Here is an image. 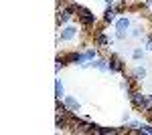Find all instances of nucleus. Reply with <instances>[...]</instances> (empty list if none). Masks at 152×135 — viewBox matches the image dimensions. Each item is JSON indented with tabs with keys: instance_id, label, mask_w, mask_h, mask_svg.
<instances>
[{
	"instance_id": "f257e3e1",
	"label": "nucleus",
	"mask_w": 152,
	"mask_h": 135,
	"mask_svg": "<svg viewBox=\"0 0 152 135\" xmlns=\"http://www.w3.org/2000/svg\"><path fill=\"white\" fill-rule=\"evenodd\" d=\"M75 12H79L77 16H79V20H81L83 26H91L95 22V16L91 14V10H87V8H83L79 4H75Z\"/></svg>"
},
{
	"instance_id": "f03ea898",
	"label": "nucleus",
	"mask_w": 152,
	"mask_h": 135,
	"mask_svg": "<svg viewBox=\"0 0 152 135\" xmlns=\"http://www.w3.org/2000/svg\"><path fill=\"white\" fill-rule=\"evenodd\" d=\"M107 67H110V73H122L126 75V69H124V61L120 58L118 55H112L110 61H107Z\"/></svg>"
},
{
	"instance_id": "7ed1b4c3",
	"label": "nucleus",
	"mask_w": 152,
	"mask_h": 135,
	"mask_svg": "<svg viewBox=\"0 0 152 135\" xmlns=\"http://www.w3.org/2000/svg\"><path fill=\"white\" fill-rule=\"evenodd\" d=\"M146 97H148V95H144V93H140V91H134L128 99L132 101V107H134V109H140V113H142L144 105H146Z\"/></svg>"
},
{
	"instance_id": "20e7f679",
	"label": "nucleus",
	"mask_w": 152,
	"mask_h": 135,
	"mask_svg": "<svg viewBox=\"0 0 152 135\" xmlns=\"http://www.w3.org/2000/svg\"><path fill=\"white\" fill-rule=\"evenodd\" d=\"M73 12H75V4L73 6H67V8H61L59 14H57V20L59 22H67L71 16H73Z\"/></svg>"
},
{
	"instance_id": "39448f33",
	"label": "nucleus",
	"mask_w": 152,
	"mask_h": 135,
	"mask_svg": "<svg viewBox=\"0 0 152 135\" xmlns=\"http://www.w3.org/2000/svg\"><path fill=\"white\" fill-rule=\"evenodd\" d=\"M75 36H77V28H75V26H65V28L61 30V40H63V43L73 40Z\"/></svg>"
},
{
	"instance_id": "423d86ee",
	"label": "nucleus",
	"mask_w": 152,
	"mask_h": 135,
	"mask_svg": "<svg viewBox=\"0 0 152 135\" xmlns=\"http://www.w3.org/2000/svg\"><path fill=\"white\" fill-rule=\"evenodd\" d=\"M95 45L97 46H112L114 45V38L112 36H105V34H102V32H97V36H95Z\"/></svg>"
},
{
	"instance_id": "0eeeda50",
	"label": "nucleus",
	"mask_w": 152,
	"mask_h": 135,
	"mask_svg": "<svg viewBox=\"0 0 152 135\" xmlns=\"http://www.w3.org/2000/svg\"><path fill=\"white\" fill-rule=\"evenodd\" d=\"M63 103L67 105V109H69L71 113H77V111H79V103H77L75 97H63Z\"/></svg>"
},
{
	"instance_id": "6e6552de",
	"label": "nucleus",
	"mask_w": 152,
	"mask_h": 135,
	"mask_svg": "<svg viewBox=\"0 0 152 135\" xmlns=\"http://www.w3.org/2000/svg\"><path fill=\"white\" fill-rule=\"evenodd\" d=\"M116 14H118V10L114 8V6H107V10L104 12V22L105 24L114 22V20H116Z\"/></svg>"
},
{
	"instance_id": "1a4fd4ad",
	"label": "nucleus",
	"mask_w": 152,
	"mask_h": 135,
	"mask_svg": "<svg viewBox=\"0 0 152 135\" xmlns=\"http://www.w3.org/2000/svg\"><path fill=\"white\" fill-rule=\"evenodd\" d=\"M91 67L99 69L102 73H110V67H107V61L105 58H95V61H91Z\"/></svg>"
},
{
	"instance_id": "9d476101",
	"label": "nucleus",
	"mask_w": 152,
	"mask_h": 135,
	"mask_svg": "<svg viewBox=\"0 0 152 135\" xmlns=\"http://www.w3.org/2000/svg\"><path fill=\"white\" fill-rule=\"evenodd\" d=\"M130 75H132L136 81H144V79H146V69L138 65V67H134V71H132Z\"/></svg>"
},
{
	"instance_id": "9b49d317",
	"label": "nucleus",
	"mask_w": 152,
	"mask_h": 135,
	"mask_svg": "<svg viewBox=\"0 0 152 135\" xmlns=\"http://www.w3.org/2000/svg\"><path fill=\"white\" fill-rule=\"evenodd\" d=\"M116 28H118V30H128V28H130V18H126V16L118 18V20H116Z\"/></svg>"
},
{
	"instance_id": "f8f14e48",
	"label": "nucleus",
	"mask_w": 152,
	"mask_h": 135,
	"mask_svg": "<svg viewBox=\"0 0 152 135\" xmlns=\"http://www.w3.org/2000/svg\"><path fill=\"white\" fill-rule=\"evenodd\" d=\"M55 95H57V99H63L65 97V87H63V83L61 81H55Z\"/></svg>"
},
{
	"instance_id": "ddd939ff",
	"label": "nucleus",
	"mask_w": 152,
	"mask_h": 135,
	"mask_svg": "<svg viewBox=\"0 0 152 135\" xmlns=\"http://www.w3.org/2000/svg\"><path fill=\"white\" fill-rule=\"evenodd\" d=\"M142 32H144V30H142V26H134V28H132V32H130V36H132V38H138V36H142Z\"/></svg>"
},
{
	"instance_id": "4468645a",
	"label": "nucleus",
	"mask_w": 152,
	"mask_h": 135,
	"mask_svg": "<svg viewBox=\"0 0 152 135\" xmlns=\"http://www.w3.org/2000/svg\"><path fill=\"white\" fill-rule=\"evenodd\" d=\"M132 58H134V61H140V58H144V51H142V48H134Z\"/></svg>"
},
{
	"instance_id": "2eb2a0df",
	"label": "nucleus",
	"mask_w": 152,
	"mask_h": 135,
	"mask_svg": "<svg viewBox=\"0 0 152 135\" xmlns=\"http://www.w3.org/2000/svg\"><path fill=\"white\" fill-rule=\"evenodd\" d=\"M140 125H142L140 121H132L128 127H130V131H134V133H140Z\"/></svg>"
},
{
	"instance_id": "dca6fc26",
	"label": "nucleus",
	"mask_w": 152,
	"mask_h": 135,
	"mask_svg": "<svg viewBox=\"0 0 152 135\" xmlns=\"http://www.w3.org/2000/svg\"><path fill=\"white\" fill-rule=\"evenodd\" d=\"M140 133L152 135V125H150V123H142V125H140Z\"/></svg>"
},
{
	"instance_id": "f3484780",
	"label": "nucleus",
	"mask_w": 152,
	"mask_h": 135,
	"mask_svg": "<svg viewBox=\"0 0 152 135\" xmlns=\"http://www.w3.org/2000/svg\"><path fill=\"white\" fill-rule=\"evenodd\" d=\"M85 55H87L89 61H95V58H97V51H95V48H87V51H85Z\"/></svg>"
},
{
	"instance_id": "a211bd4d",
	"label": "nucleus",
	"mask_w": 152,
	"mask_h": 135,
	"mask_svg": "<svg viewBox=\"0 0 152 135\" xmlns=\"http://www.w3.org/2000/svg\"><path fill=\"white\" fill-rule=\"evenodd\" d=\"M128 36H130V34L126 32V30H116V38H118V40H126Z\"/></svg>"
},
{
	"instance_id": "6ab92c4d",
	"label": "nucleus",
	"mask_w": 152,
	"mask_h": 135,
	"mask_svg": "<svg viewBox=\"0 0 152 135\" xmlns=\"http://www.w3.org/2000/svg\"><path fill=\"white\" fill-rule=\"evenodd\" d=\"M146 51H152V34L148 36V40H146Z\"/></svg>"
},
{
	"instance_id": "aec40b11",
	"label": "nucleus",
	"mask_w": 152,
	"mask_h": 135,
	"mask_svg": "<svg viewBox=\"0 0 152 135\" xmlns=\"http://www.w3.org/2000/svg\"><path fill=\"white\" fill-rule=\"evenodd\" d=\"M105 4H107V6H114V0H104Z\"/></svg>"
}]
</instances>
